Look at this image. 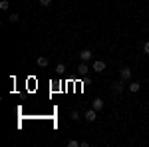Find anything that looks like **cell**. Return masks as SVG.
I'll return each mask as SVG.
<instances>
[{
  "mask_svg": "<svg viewBox=\"0 0 149 147\" xmlns=\"http://www.w3.org/2000/svg\"><path fill=\"white\" fill-rule=\"evenodd\" d=\"M113 91H115V93H121V91H123V79L113 82Z\"/></svg>",
  "mask_w": 149,
  "mask_h": 147,
  "instance_id": "8992f818",
  "label": "cell"
},
{
  "mask_svg": "<svg viewBox=\"0 0 149 147\" xmlns=\"http://www.w3.org/2000/svg\"><path fill=\"white\" fill-rule=\"evenodd\" d=\"M92 70H93V72H97V74H102L103 70H105V62H103V60H95L93 66H92Z\"/></svg>",
  "mask_w": 149,
  "mask_h": 147,
  "instance_id": "6da1fadb",
  "label": "cell"
},
{
  "mask_svg": "<svg viewBox=\"0 0 149 147\" xmlns=\"http://www.w3.org/2000/svg\"><path fill=\"white\" fill-rule=\"evenodd\" d=\"M139 88H141V86H139V82H131V84H129V91H131V93H137Z\"/></svg>",
  "mask_w": 149,
  "mask_h": 147,
  "instance_id": "ba28073f",
  "label": "cell"
},
{
  "mask_svg": "<svg viewBox=\"0 0 149 147\" xmlns=\"http://www.w3.org/2000/svg\"><path fill=\"white\" fill-rule=\"evenodd\" d=\"M36 62H38V66H40V68H46V66H48V58H44V56H40Z\"/></svg>",
  "mask_w": 149,
  "mask_h": 147,
  "instance_id": "9c48e42d",
  "label": "cell"
},
{
  "mask_svg": "<svg viewBox=\"0 0 149 147\" xmlns=\"http://www.w3.org/2000/svg\"><path fill=\"white\" fill-rule=\"evenodd\" d=\"M56 70L60 72V74H64V72H66V66H64V64H58V66H56Z\"/></svg>",
  "mask_w": 149,
  "mask_h": 147,
  "instance_id": "5bb4252c",
  "label": "cell"
},
{
  "mask_svg": "<svg viewBox=\"0 0 149 147\" xmlns=\"http://www.w3.org/2000/svg\"><path fill=\"white\" fill-rule=\"evenodd\" d=\"M80 58H81V62H90L92 60V50H81Z\"/></svg>",
  "mask_w": 149,
  "mask_h": 147,
  "instance_id": "5b68a950",
  "label": "cell"
},
{
  "mask_svg": "<svg viewBox=\"0 0 149 147\" xmlns=\"http://www.w3.org/2000/svg\"><path fill=\"white\" fill-rule=\"evenodd\" d=\"M18 20H20V16H18L16 12H12L10 14V22H18Z\"/></svg>",
  "mask_w": 149,
  "mask_h": 147,
  "instance_id": "8fae6325",
  "label": "cell"
},
{
  "mask_svg": "<svg viewBox=\"0 0 149 147\" xmlns=\"http://www.w3.org/2000/svg\"><path fill=\"white\" fill-rule=\"evenodd\" d=\"M92 105H93V109H95V111H100V109H103V100H102V98H95Z\"/></svg>",
  "mask_w": 149,
  "mask_h": 147,
  "instance_id": "52a82bcc",
  "label": "cell"
},
{
  "mask_svg": "<svg viewBox=\"0 0 149 147\" xmlns=\"http://www.w3.org/2000/svg\"><path fill=\"white\" fill-rule=\"evenodd\" d=\"M88 72H90V68H88V62H81L80 66H78V74H80V76H88Z\"/></svg>",
  "mask_w": 149,
  "mask_h": 147,
  "instance_id": "277c9868",
  "label": "cell"
},
{
  "mask_svg": "<svg viewBox=\"0 0 149 147\" xmlns=\"http://www.w3.org/2000/svg\"><path fill=\"white\" fill-rule=\"evenodd\" d=\"M68 145H70V147H78V145H81V143H80V141H76V139H70Z\"/></svg>",
  "mask_w": 149,
  "mask_h": 147,
  "instance_id": "7c38bea8",
  "label": "cell"
},
{
  "mask_svg": "<svg viewBox=\"0 0 149 147\" xmlns=\"http://www.w3.org/2000/svg\"><path fill=\"white\" fill-rule=\"evenodd\" d=\"M10 8V2L8 0H0V10H8Z\"/></svg>",
  "mask_w": 149,
  "mask_h": 147,
  "instance_id": "30bf717a",
  "label": "cell"
},
{
  "mask_svg": "<svg viewBox=\"0 0 149 147\" xmlns=\"http://www.w3.org/2000/svg\"><path fill=\"white\" fill-rule=\"evenodd\" d=\"M84 117H86V119L92 123V121H95V119H97V111L92 107V109H88V111H86V115H84Z\"/></svg>",
  "mask_w": 149,
  "mask_h": 147,
  "instance_id": "7a4b0ae2",
  "label": "cell"
},
{
  "mask_svg": "<svg viewBox=\"0 0 149 147\" xmlns=\"http://www.w3.org/2000/svg\"><path fill=\"white\" fill-rule=\"evenodd\" d=\"M119 78L123 79V82H127V79L131 78V70H129V68H121V70H119Z\"/></svg>",
  "mask_w": 149,
  "mask_h": 147,
  "instance_id": "3957f363",
  "label": "cell"
},
{
  "mask_svg": "<svg viewBox=\"0 0 149 147\" xmlns=\"http://www.w3.org/2000/svg\"><path fill=\"white\" fill-rule=\"evenodd\" d=\"M143 52H145V54H149V42H145V46H143Z\"/></svg>",
  "mask_w": 149,
  "mask_h": 147,
  "instance_id": "9a60e30c",
  "label": "cell"
},
{
  "mask_svg": "<svg viewBox=\"0 0 149 147\" xmlns=\"http://www.w3.org/2000/svg\"><path fill=\"white\" fill-rule=\"evenodd\" d=\"M52 4V0H40V6H44V8H48Z\"/></svg>",
  "mask_w": 149,
  "mask_h": 147,
  "instance_id": "4fadbf2b",
  "label": "cell"
}]
</instances>
